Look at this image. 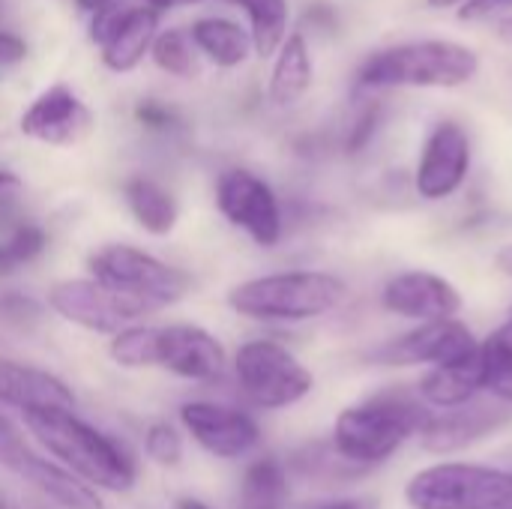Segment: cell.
Returning <instances> with one entry per match:
<instances>
[{
  "label": "cell",
  "instance_id": "obj_1",
  "mask_svg": "<svg viewBox=\"0 0 512 509\" xmlns=\"http://www.w3.org/2000/svg\"><path fill=\"white\" fill-rule=\"evenodd\" d=\"M27 432L81 483L96 492H129L138 480L135 459L108 432L90 426L75 411L21 414Z\"/></svg>",
  "mask_w": 512,
  "mask_h": 509
},
{
  "label": "cell",
  "instance_id": "obj_2",
  "mask_svg": "<svg viewBox=\"0 0 512 509\" xmlns=\"http://www.w3.org/2000/svg\"><path fill=\"white\" fill-rule=\"evenodd\" d=\"M432 411L405 393H381L345 408L333 423V453L351 468L387 462L405 441L420 435Z\"/></svg>",
  "mask_w": 512,
  "mask_h": 509
},
{
  "label": "cell",
  "instance_id": "obj_3",
  "mask_svg": "<svg viewBox=\"0 0 512 509\" xmlns=\"http://www.w3.org/2000/svg\"><path fill=\"white\" fill-rule=\"evenodd\" d=\"M480 69L474 48L453 39H417L381 48L363 60L357 69V84L363 90L387 87H462Z\"/></svg>",
  "mask_w": 512,
  "mask_h": 509
},
{
  "label": "cell",
  "instance_id": "obj_4",
  "mask_svg": "<svg viewBox=\"0 0 512 509\" xmlns=\"http://www.w3.org/2000/svg\"><path fill=\"white\" fill-rule=\"evenodd\" d=\"M348 288L324 270H291L246 279L228 294V306L249 321L300 324L315 321L342 306Z\"/></svg>",
  "mask_w": 512,
  "mask_h": 509
},
{
  "label": "cell",
  "instance_id": "obj_5",
  "mask_svg": "<svg viewBox=\"0 0 512 509\" xmlns=\"http://www.w3.org/2000/svg\"><path fill=\"white\" fill-rule=\"evenodd\" d=\"M414 509H512V474L483 465L441 462L405 486Z\"/></svg>",
  "mask_w": 512,
  "mask_h": 509
},
{
  "label": "cell",
  "instance_id": "obj_6",
  "mask_svg": "<svg viewBox=\"0 0 512 509\" xmlns=\"http://www.w3.org/2000/svg\"><path fill=\"white\" fill-rule=\"evenodd\" d=\"M87 267H90V279L114 291H123L129 297H138L156 309H165L183 300L192 288V276L183 267H174L129 243L99 246L90 255Z\"/></svg>",
  "mask_w": 512,
  "mask_h": 509
},
{
  "label": "cell",
  "instance_id": "obj_7",
  "mask_svg": "<svg viewBox=\"0 0 512 509\" xmlns=\"http://www.w3.org/2000/svg\"><path fill=\"white\" fill-rule=\"evenodd\" d=\"M234 378L243 399L261 411L291 408L315 387L312 372L285 345L270 339H255L237 348Z\"/></svg>",
  "mask_w": 512,
  "mask_h": 509
},
{
  "label": "cell",
  "instance_id": "obj_8",
  "mask_svg": "<svg viewBox=\"0 0 512 509\" xmlns=\"http://www.w3.org/2000/svg\"><path fill=\"white\" fill-rule=\"evenodd\" d=\"M48 309L63 318L66 324H75L90 333L117 336L120 330L138 324L144 315L156 312V306L129 297L123 291H114L96 279H63L48 288Z\"/></svg>",
  "mask_w": 512,
  "mask_h": 509
},
{
  "label": "cell",
  "instance_id": "obj_9",
  "mask_svg": "<svg viewBox=\"0 0 512 509\" xmlns=\"http://www.w3.org/2000/svg\"><path fill=\"white\" fill-rule=\"evenodd\" d=\"M216 207L222 219L243 234L252 237V243L270 249L282 240V207L276 192L267 180L252 174L249 168H228L216 180Z\"/></svg>",
  "mask_w": 512,
  "mask_h": 509
},
{
  "label": "cell",
  "instance_id": "obj_10",
  "mask_svg": "<svg viewBox=\"0 0 512 509\" xmlns=\"http://www.w3.org/2000/svg\"><path fill=\"white\" fill-rule=\"evenodd\" d=\"M159 33V12L147 6H129L123 0L99 9L90 21V36L99 45V57L108 72L126 75L150 54Z\"/></svg>",
  "mask_w": 512,
  "mask_h": 509
},
{
  "label": "cell",
  "instance_id": "obj_11",
  "mask_svg": "<svg viewBox=\"0 0 512 509\" xmlns=\"http://www.w3.org/2000/svg\"><path fill=\"white\" fill-rule=\"evenodd\" d=\"M474 357H480V342L456 318L423 324L375 351V360H381L384 366H432V369L468 363Z\"/></svg>",
  "mask_w": 512,
  "mask_h": 509
},
{
  "label": "cell",
  "instance_id": "obj_12",
  "mask_svg": "<svg viewBox=\"0 0 512 509\" xmlns=\"http://www.w3.org/2000/svg\"><path fill=\"white\" fill-rule=\"evenodd\" d=\"M180 423L192 441L216 459H243L261 444V426L252 414L219 402H186Z\"/></svg>",
  "mask_w": 512,
  "mask_h": 509
},
{
  "label": "cell",
  "instance_id": "obj_13",
  "mask_svg": "<svg viewBox=\"0 0 512 509\" xmlns=\"http://www.w3.org/2000/svg\"><path fill=\"white\" fill-rule=\"evenodd\" d=\"M471 171V138L456 120H441L420 153L414 189L426 201H444L462 189Z\"/></svg>",
  "mask_w": 512,
  "mask_h": 509
},
{
  "label": "cell",
  "instance_id": "obj_14",
  "mask_svg": "<svg viewBox=\"0 0 512 509\" xmlns=\"http://www.w3.org/2000/svg\"><path fill=\"white\" fill-rule=\"evenodd\" d=\"M0 465L12 471L15 477L27 480L33 489H39L45 498H51L63 509H105L96 489L81 483L75 474H69L54 459L36 456L27 450L15 435H0Z\"/></svg>",
  "mask_w": 512,
  "mask_h": 509
},
{
  "label": "cell",
  "instance_id": "obj_15",
  "mask_svg": "<svg viewBox=\"0 0 512 509\" xmlns=\"http://www.w3.org/2000/svg\"><path fill=\"white\" fill-rule=\"evenodd\" d=\"M18 129L24 138L48 144V147H72L93 129L90 108L78 99V93L66 84L45 87L21 114Z\"/></svg>",
  "mask_w": 512,
  "mask_h": 509
},
{
  "label": "cell",
  "instance_id": "obj_16",
  "mask_svg": "<svg viewBox=\"0 0 512 509\" xmlns=\"http://www.w3.org/2000/svg\"><path fill=\"white\" fill-rule=\"evenodd\" d=\"M156 369L186 381H216L225 372V348L198 324L156 327Z\"/></svg>",
  "mask_w": 512,
  "mask_h": 509
},
{
  "label": "cell",
  "instance_id": "obj_17",
  "mask_svg": "<svg viewBox=\"0 0 512 509\" xmlns=\"http://www.w3.org/2000/svg\"><path fill=\"white\" fill-rule=\"evenodd\" d=\"M512 420V408L504 402H468L462 408L450 411H432L426 426L420 429V441L429 453L447 456L456 450H465L498 429H504Z\"/></svg>",
  "mask_w": 512,
  "mask_h": 509
},
{
  "label": "cell",
  "instance_id": "obj_18",
  "mask_svg": "<svg viewBox=\"0 0 512 509\" xmlns=\"http://www.w3.org/2000/svg\"><path fill=\"white\" fill-rule=\"evenodd\" d=\"M381 303L387 312L411 318V321H423V324L450 321L462 312L459 288L450 279L438 273H426V270L393 276L381 291Z\"/></svg>",
  "mask_w": 512,
  "mask_h": 509
},
{
  "label": "cell",
  "instance_id": "obj_19",
  "mask_svg": "<svg viewBox=\"0 0 512 509\" xmlns=\"http://www.w3.org/2000/svg\"><path fill=\"white\" fill-rule=\"evenodd\" d=\"M0 405L15 408L21 414L75 411V396L54 372L0 357Z\"/></svg>",
  "mask_w": 512,
  "mask_h": 509
},
{
  "label": "cell",
  "instance_id": "obj_20",
  "mask_svg": "<svg viewBox=\"0 0 512 509\" xmlns=\"http://www.w3.org/2000/svg\"><path fill=\"white\" fill-rule=\"evenodd\" d=\"M480 390H486L483 354L474 357V360H468V363L429 369V372L420 378V384H417L420 402L429 405V408H438V411L462 408V405L474 402Z\"/></svg>",
  "mask_w": 512,
  "mask_h": 509
},
{
  "label": "cell",
  "instance_id": "obj_21",
  "mask_svg": "<svg viewBox=\"0 0 512 509\" xmlns=\"http://www.w3.org/2000/svg\"><path fill=\"white\" fill-rule=\"evenodd\" d=\"M315 78V66H312V51L303 33H288V39L282 42V48L276 51V63L270 72V102L279 108H291L297 105Z\"/></svg>",
  "mask_w": 512,
  "mask_h": 509
},
{
  "label": "cell",
  "instance_id": "obj_22",
  "mask_svg": "<svg viewBox=\"0 0 512 509\" xmlns=\"http://www.w3.org/2000/svg\"><path fill=\"white\" fill-rule=\"evenodd\" d=\"M123 201L132 219L138 222V228H144L153 237H168L180 222L177 198L153 177H141V174L129 177L123 183Z\"/></svg>",
  "mask_w": 512,
  "mask_h": 509
},
{
  "label": "cell",
  "instance_id": "obj_23",
  "mask_svg": "<svg viewBox=\"0 0 512 509\" xmlns=\"http://www.w3.org/2000/svg\"><path fill=\"white\" fill-rule=\"evenodd\" d=\"M192 45L219 69H237L252 54V36L231 18H198L189 30Z\"/></svg>",
  "mask_w": 512,
  "mask_h": 509
},
{
  "label": "cell",
  "instance_id": "obj_24",
  "mask_svg": "<svg viewBox=\"0 0 512 509\" xmlns=\"http://www.w3.org/2000/svg\"><path fill=\"white\" fill-rule=\"evenodd\" d=\"M249 15V36L252 51L267 60L276 57L282 42L288 39V21H291V3L288 0H225Z\"/></svg>",
  "mask_w": 512,
  "mask_h": 509
},
{
  "label": "cell",
  "instance_id": "obj_25",
  "mask_svg": "<svg viewBox=\"0 0 512 509\" xmlns=\"http://www.w3.org/2000/svg\"><path fill=\"white\" fill-rule=\"evenodd\" d=\"M288 507V474L273 456L255 459L240 483V509H285Z\"/></svg>",
  "mask_w": 512,
  "mask_h": 509
},
{
  "label": "cell",
  "instance_id": "obj_26",
  "mask_svg": "<svg viewBox=\"0 0 512 509\" xmlns=\"http://www.w3.org/2000/svg\"><path fill=\"white\" fill-rule=\"evenodd\" d=\"M150 57L153 63L174 75V78H195L198 75V54H195V45L189 39V33L177 30V27H168V30H159L156 39H153V48H150Z\"/></svg>",
  "mask_w": 512,
  "mask_h": 509
},
{
  "label": "cell",
  "instance_id": "obj_27",
  "mask_svg": "<svg viewBox=\"0 0 512 509\" xmlns=\"http://www.w3.org/2000/svg\"><path fill=\"white\" fill-rule=\"evenodd\" d=\"M111 360L120 369H156V327L132 324L111 336Z\"/></svg>",
  "mask_w": 512,
  "mask_h": 509
},
{
  "label": "cell",
  "instance_id": "obj_28",
  "mask_svg": "<svg viewBox=\"0 0 512 509\" xmlns=\"http://www.w3.org/2000/svg\"><path fill=\"white\" fill-rule=\"evenodd\" d=\"M144 453L159 468H177L183 462V435L171 423L156 420L144 432Z\"/></svg>",
  "mask_w": 512,
  "mask_h": 509
},
{
  "label": "cell",
  "instance_id": "obj_29",
  "mask_svg": "<svg viewBox=\"0 0 512 509\" xmlns=\"http://www.w3.org/2000/svg\"><path fill=\"white\" fill-rule=\"evenodd\" d=\"M3 249H6V258L9 264L18 270L24 264H33L45 249H48V234L42 225L36 222H21L12 228V234L3 240Z\"/></svg>",
  "mask_w": 512,
  "mask_h": 509
},
{
  "label": "cell",
  "instance_id": "obj_30",
  "mask_svg": "<svg viewBox=\"0 0 512 509\" xmlns=\"http://www.w3.org/2000/svg\"><path fill=\"white\" fill-rule=\"evenodd\" d=\"M483 354V375H486V390L512 408V357L495 351L492 345H480Z\"/></svg>",
  "mask_w": 512,
  "mask_h": 509
},
{
  "label": "cell",
  "instance_id": "obj_31",
  "mask_svg": "<svg viewBox=\"0 0 512 509\" xmlns=\"http://www.w3.org/2000/svg\"><path fill=\"white\" fill-rule=\"evenodd\" d=\"M135 120L144 126V129H153V132H165L171 126H177V111L168 108L165 102H156V99H144L135 105Z\"/></svg>",
  "mask_w": 512,
  "mask_h": 509
},
{
  "label": "cell",
  "instance_id": "obj_32",
  "mask_svg": "<svg viewBox=\"0 0 512 509\" xmlns=\"http://www.w3.org/2000/svg\"><path fill=\"white\" fill-rule=\"evenodd\" d=\"M378 117H381V111H378V105H366L363 111H360V117L354 120V126H351V132H348V153H357V150H363L369 141H372V135H375V129H378Z\"/></svg>",
  "mask_w": 512,
  "mask_h": 509
},
{
  "label": "cell",
  "instance_id": "obj_33",
  "mask_svg": "<svg viewBox=\"0 0 512 509\" xmlns=\"http://www.w3.org/2000/svg\"><path fill=\"white\" fill-rule=\"evenodd\" d=\"M512 12V0H468L459 9L462 21H489V18H507Z\"/></svg>",
  "mask_w": 512,
  "mask_h": 509
},
{
  "label": "cell",
  "instance_id": "obj_34",
  "mask_svg": "<svg viewBox=\"0 0 512 509\" xmlns=\"http://www.w3.org/2000/svg\"><path fill=\"white\" fill-rule=\"evenodd\" d=\"M27 57V42L18 33L0 30V66H15Z\"/></svg>",
  "mask_w": 512,
  "mask_h": 509
},
{
  "label": "cell",
  "instance_id": "obj_35",
  "mask_svg": "<svg viewBox=\"0 0 512 509\" xmlns=\"http://www.w3.org/2000/svg\"><path fill=\"white\" fill-rule=\"evenodd\" d=\"M0 312H3V318H12V321H27V318H36L39 315L36 303L27 300V297H18V294L3 297L0 300Z\"/></svg>",
  "mask_w": 512,
  "mask_h": 509
},
{
  "label": "cell",
  "instance_id": "obj_36",
  "mask_svg": "<svg viewBox=\"0 0 512 509\" xmlns=\"http://www.w3.org/2000/svg\"><path fill=\"white\" fill-rule=\"evenodd\" d=\"M21 189H24L21 177L12 174V171H6V168H0V210H9L18 201Z\"/></svg>",
  "mask_w": 512,
  "mask_h": 509
},
{
  "label": "cell",
  "instance_id": "obj_37",
  "mask_svg": "<svg viewBox=\"0 0 512 509\" xmlns=\"http://www.w3.org/2000/svg\"><path fill=\"white\" fill-rule=\"evenodd\" d=\"M486 345H492L495 351H501V354H510L512 357V318L504 324V327H498L489 339H486Z\"/></svg>",
  "mask_w": 512,
  "mask_h": 509
},
{
  "label": "cell",
  "instance_id": "obj_38",
  "mask_svg": "<svg viewBox=\"0 0 512 509\" xmlns=\"http://www.w3.org/2000/svg\"><path fill=\"white\" fill-rule=\"evenodd\" d=\"M204 0H144L147 9L153 12H168V9H186V6H198Z\"/></svg>",
  "mask_w": 512,
  "mask_h": 509
},
{
  "label": "cell",
  "instance_id": "obj_39",
  "mask_svg": "<svg viewBox=\"0 0 512 509\" xmlns=\"http://www.w3.org/2000/svg\"><path fill=\"white\" fill-rule=\"evenodd\" d=\"M315 509H378L375 507V501H369V498H345V501H330V504H321V507Z\"/></svg>",
  "mask_w": 512,
  "mask_h": 509
},
{
  "label": "cell",
  "instance_id": "obj_40",
  "mask_svg": "<svg viewBox=\"0 0 512 509\" xmlns=\"http://www.w3.org/2000/svg\"><path fill=\"white\" fill-rule=\"evenodd\" d=\"M309 21L324 24V27H333V24H336V12H333L330 6L318 3V6H309Z\"/></svg>",
  "mask_w": 512,
  "mask_h": 509
},
{
  "label": "cell",
  "instance_id": "obj_41",
  "mask_svg": "<svg viewBox=\"0 0 512 509\" xmlns=\"http://www.w3.org/2000/svg\"><path fill=\"white\" fill-rule=\"evenodd\" d=\"M495 267H498V270H501L504 276H510V279H512V243H510V246H504V249H501V252L495 255Z\"/></svg>",
  "mask_w": 512,
  "mask_h": 509
},
{
  "label": "cell",
  "instance_id": "obj_42",
  "mask_svg": "<svg viewBox=\"0 0 512 509\" xmlns=\"http://www.w3.org/2000/svg\"><path fill=\"white\" fill-rule=\"evenodd\" d=\"M111 3H117V0H75V6H78L81 12H90V15H96L99 9H105V6H111Z\"/></svg>",
  "mask_w": 512,
  "mask_h": 509
},
{
  "label": "cell",
  "instance_id": "obj_43",
  "mask_svg": "<svg viewBox=\"0 0 512 509\" xmlns=\"http://www.w3.org/2000/svg\"><path fill=\"white\" fill-rule=\"evenodd\" d=\"M468 0H426V6H432V9H453V6H465Z\"/></svg>",
  "mask_w": 512,
  "mask_h": 509
},
{
  "label": "cell",
  "instance_id": "obj_44",
  "mask_svg": "<svg viewBox=\"0 0 512 509\" xmlns=\"http://www.w3.org/2000/svg\"><path fill=\"white\" fill-rule=\"evenodd\" d=\"M177 509H210L204 501H198V498H180L177 501Z\"/></svg>",
  "mask_w": 512,
  "mask_h": 509
},
{
  "label": "cell",
  "instance_id": "obj_45",
  "mask_svg": "<svg viewBox=\"0 0 512 509\" xmlns=\"http://www.w3.org/2000/svg\"><path fill=\"white\" fill-rule=\"evenodd\" d=\"M12 270H15V267L9 264V258H6V249H3V243H0V279H3V276H9Z\"/></svg>",
  "mask_w": 512,
  "mask_h": 509
},
{
  "label": "cell",
  "instance_id": "obj_46",
  "mask_svg": "<svg viewBox=\"0 0 512 509\" xmlns=\"http://www.w3.org/2000/svg\"><path fill=\"white\" fill-rule=\"evenodd\" d=\"M501 36H507V39L512 36V15H507V21L501 24Z\"/></svg>",
  "mask_w": 512,
  "mask_h": 509
},
{
  "label": "cell",
  "instance_id": "obj_47",
  "mask_svg": "<svg viewBox=\"0 0 512 509\" xmlns=\"http://www.w3.org/2000/svg\"><path fill=\"white\" fill-rule=\"evenodd\" d=\"M0 435H15V432H12V426H9L3 417H0Z\"/></svg>",
  "mask_w": 512,
  "mask_h": 509
},
{
  "label": "cell",
  "instance_id": "obj_48",
  "mask_svg": "<svg viewBox=\"0 0 512 509\" xmlns=\"http://www.w3.org/2000/svg\"><path fill=\"white\" fill-rule=\"evenodd\" d=\"M0 509H12V504H9V501H6L3 495H0Z\"/></svg>",
  "mask_w": 512,
  "mask_h": 509
},
{
  "label": "cell",
  "instance_id": "obj_49",
  "mask_svg": "<svg viewBox=\"0 0 512 509\" xmlns=\"http://www.w3.org/2000/svg\"><path fill=\"white\" fill-rule=\"evenodd\" d=\"M510 318H512V315H510Z\"/></svg>",
  "mask_w": 512,
  "mask_h": 509
}]
</instances>
